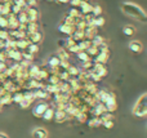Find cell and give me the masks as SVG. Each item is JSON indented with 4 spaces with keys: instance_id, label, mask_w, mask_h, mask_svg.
<instances>
[{
    "instance_id": "obj_17",
    "label": "cell",
    "mask_w": 147,
    "mask_h": 138,
    "mask_svg": "<svg viewBox=\"0 0 147 138\" xmlns=\"http://www.w3.org/2000/svg\"><path fill=\"white\" fill-rule=\"evenodd\" d=\"M88 124H89V127H99V125H102V121H101V119L99 118H90V120L88 121Z\"/></svg>"
},
{
    "instance_id": "obj_8",
    "label": "cell",
    "mask_w": 147,
    "mask_h": 138,
    "mask_svg": "<svg viewBox=\"0 0 147 138\" xmlns=\"http://www.w3.org/2000/svg\"><path fill=\"white\" fill-rule=\"evenodd\" d=\"M92 9H93V5H92L89 1H81L80 7H79V10H80L81 15L92 13Z\"/></svg>"
},
{
    "instance_id": "obj_29",
    "label": "cell",
    "mask_w": 147,
    "mask_h": 138,
    "mask_svg": "<svg viewBox=\"0 0 147 138\" xmlns=\"http://www.w3.org/2000/svg\"><path fill=\"white\" fill-rule=\"evenodd\" d=\"M0 1H12V0H0Z\"/></svg>"
},
{
    "instance_id": "obj_10",
    "label": "cell",
    "mask_w": 147,
    "mask_h": 138,
    "mask_svg": "<svg viewBox=\"0 0 147 138\" xmlns=\"http://www.w3.org/2000/svg\"><path fill=\"white\" fill-rule=\"evenodd\" d=\"M59 63H61V58H59L57 54H52V56L48 58V65L52 67V69H56V67H58Z\"/></svg>"
},
{
    "instance_id": "obj_16",
    "label": "cell",
    "mask_w": 147,
    "mask_h": 138,
    "mask_svg": "<svg viewBox=\"0 0 147 138\" xmlns=\"http://www.w3.org/2000/svg\"><path fill=\"white\" fill-rule=\"evenodd\" d=\"M123 32H124L127 36H132V35H134L136 28H134V26H132V25H127L123 27Z\"/></svg>"
},
{
    "instance_id": "obj_1",
    "label": "cell",
    "mask_w": 147,
    "mask_h": 138,
    "mask_svg": "<svg viewBox=\"0 0 147 138\" xmlns=\"http://www.w3.org/2000/svg\"><path fill=\"white\" fill-rule=\"evenodd\" d=\"M121 10L123 13H125L127 15L136 20L141 21V22H146L147 15L145 13V10L140 7V5L134 4V3H123L121 4Z\"/></svg>"
},
{
    "instance_id": "obj_23",
    "label": "cell",
    "mask_w": 147,
    "mask_h": 138,
    "mask_svg": "<svg viewBox=\"0 0 147 138\" xmlns=\"http://www.w3.org/2000/svg\"><path fill=\"white\" fill-rule=\"evenodd\" d=\"M102 125L106 127V128L111 129L114 127V120H106V121H102Z\"/></svg>"
},
{
    "instance_id": "obj_6",
    "label": "cell",
    "mask_w": 147,
    "mask_h": 138,
    "mask_svg": "<svg viewBox=\"0 0 147 138\" xmlns=\"http://www.w3.org/2000/svg\"><path fill=\"white\" fill-rule=\"evenodd\" d=\"M48 107H51L48 102H40V103H38V105L34 107V115L38 116V118H41V115H43L44 111H45Z\"/></svg>"
},
{
    "instance_id": "obj_2",
    "label": "cell",
    "mask_w": 147,
    "mask_h": 138,
    "mask_svg": "<svg viewBox=\"0 0 147 138\" xmlns=\"http://www.w3.org/2000/svg\"><path fill=\"white\" fill-rule=\"evenodd\" d=\"M133 115L137 116V118H145L147 114V94L143 93L140 98L137 100V102L134 103V107H133Z\"/></svg>"
},
{
    "instance_id": "obj_4",
    "label": "cell",
    "mask_w": 147,
    "mask_h": 138,
    "mask_svg": "<svg viewBox=\"0 0 147 138\" xmlns=\"http://www.w3.org/2000/svg\"><path fill=\"white\" fill-rule=\"evenodd\" d=\"M26 39H27L28 43H31V44H39L41 40H43V34H41V31L31 32V34H27Z\"/></svg>"
},
{
    "instance_id": "obj_7",
    "label": "cell",
    "mask_w": 147,
    "mask_h": 138,
    "mask_svg": "<svg viewBox=\"0 0 147 138\" xmlns=\"http://www.w3.org/2000/svg\"><path fill=\"white\" fill-rule=\"evenodd\" d=\"M129 49L133 53H141L143 50V45L140 40H132L129 43Z\"/></svg>"
},
{
    "instance_id": "obj_31",
    "label": "cell",
    "mask_w": 147,
    "mask_h": 138,
    "mask_svg": "<svg viewBox=\"0 0 147 138\" xmlns=\"http://www.w3.org/2000/svg\"><path fill=\"white\" fill-rule=\"evenodd\" d=\"M1 107H3V106H1V105H0V111H1Z\"/></svg>"
},
{
    "instance_id": "obj_5",
    "label": "cell",
    "mask_w": 147,
    "mask_h": 138,
    "mask_svg": "<svg viewBox=\"0 0 147 138\" xmlns=\"http://www.w3.org/2000/svg\"><path fill=\"white\" fill-rule=\"evenodd\" d=\"M53 119L57 121V123H65L67 119H70V116L65 110H56L54 111Z\"/></svg>"
},
{
    "instance_id": "obj_28",
    "label": "cell",
    "mask_w": 147,
    "mask_h": 138,
    "mask_svg": "<svg viewBox=\"0 0 147 138\" xmlns=\"http://www.w3.org/2000/svg\"><path fill=\"white\" fill-rule=\"evenodd\" d=\"M1 7H3V1H0V10H1Z\"/></svg>"
},
{
    "instance_id": "obj_18",
    "label": "cell",
    "mask_w": 147,
    "mask_h": 138,
    "mask_svg": "<svg viewBox=\"0 0 147 138\" xmlns=\"http://www.w3.org/2000/svg\"><path fill=\"white\" fill-rule=\"evenodd\" d=\"M26 49H27V50L30 52L31 54H36V53L39 52V44H31V43H30V44L27 45V48H26Z\"/></svg>"
},
{
    "instance_id": "obj_11",
    "label": "cell",
    "mask_w": 147,
    "mask_h": 138,
    "mask_svg": "<svg viewBox=\"0 0 147 138\" xmlns=\"http://www.w3.org/2000/svg\"><path fill=\"white\" fill-rule=\"evenodd\" d=\"M32 134L35 138H48V132L44 128H36Z\"/></svg>"
},
{
    "instance_id": "obj_14",
    "label": "cell",
    "mask_w": 147,
    "mask_h": 138,
    "mask_svg": "<svg viewBox=\"0 0 147 138\" xmlns=\"http://www.w3.org/2000/svg\"><path fill=\"white\" fill-rule=\"evenodd\" d=\"M90 25H93L94 27H101V26L105 25V18L102 15H98V17H93V21H92Z\"/></svg>"
},
{
    "instance_id": "obj_3",
    "label": "cell",
    "mask_w": 147,
    "mask_h": 138,
    "mask_svg": "<svg viewBox=\"0 0 147 138\" xmlns=\"http://www.w3.org/2000/svg\"><path fill=\"white\" fill-rule=\"evenodd\" d=\"M90 72L102 79L103 76L107 75V67H106V65H103V63H94V66H93V69H92Z\"/></svg>"
},
{
    "instance_id": "obj_12",
    "label": "cell",
    "mask_w": 147,
    "mask_h": 138,
    "mask_svg": "<svg viewBox=\"0 0 147 138\" xmlns=\"http://www.w3.org/2000/svg\"><path fill=\"white\" fill-rule=\"evenodd\" d=\"M53 116H54V108L53 107H48L45 111H44L43 115H41V118H43L44 120L49 121V120H52V119H53Z\"/></svg>"
},
{
    "instance_id": "obj_26",
    "label": "cell",
    "mask_w": 147,
    "mask_h": 138,
    "mask_svg": "<svg viewBox=\"0 0 147 138\" xmlns=\"http://www.w3.org/2000/svg\"><path fill=\"white\" fill-rule=\"evenodd\" d=\"M0 138H9V137H8V134H5V133H3V132H0Z\"/></svg>"
},
{
    "instance_id": "obj_27",
    "label": "cell",
    "mask_w": 147,
    "mask_h": 138,
    "mask_svg": "<svg viewBox=\"0 0 147 138\" xmlns=\"http://www.w3.org/2000/svg\"><path fill=\"white\" fill-rule=\"evenodd\" d=\"M58 3H61V4H67V3L70 1V0H57Z\"/></svg>"
},
{
    "instance_id": "obj_25",
    "label": "cell",
    "mask_w": 147,
    "mask_h": 138,
    "mask_svg": "<svg viewBox=\"0 0 147 138\" xmlns=\"http://www.w3.org/2000/svg\"><path fill=\"white\" fill-rule=\"evenodd\" d=\"M8 69V65L5 63V62H1L0 61V72H5Z\"/></svg>"
},
{
    "instance_id": "obj_15",
    "label": "cell",
    "mask_w": 147,
    "mask_h": 138,
    "mask_svg": "<svg viewBox=\"0 0 147 138\" xmlns=\"http://www.w3.org/2000/svg\"><path fill=\"white\" fill-rule=\"evenodd\" d=\"M76 54H78V58L80 59L81 62H86V61H90V59H92L90 56H89L85 50H80V52H78Z\"/></svg>"
},
{
    "instance_id": "obj_19",
    "label": "cell",
    "mask_w": 147,
    "mask_h": 138,
    "mask_svg": "<svg viewBox=\"0 0 147 138\" xmlns=\"http://www.w3.org/2000/svg\"><path fill=\"white\" fill-rule=\"evenodd\" d=\"M92 14H93V17H98V15H101V14H102V8H101V5H98V4L93 5V9H92Z\"/></svg>"
},
{
    "instance_id": "obj_24",
    "label": "cell",
    "mask_w": 147,
    "mask_h": 138,
    "mask_svg": "<svg viewBox=\"0 0 147 138\" xmlns=\"http://www.w3.org/2000/svg\"><path fill=\"white\" fill-rule=\"evenodd\" d=\"M69 3L72 5L74 8H79L80 7V4H81V0H70Z\"/></svg>"
},
{
    "instance_id": "obj_9",
    "label": "cell",
    "mask_w": 147,
    "mask_h": 138,
    "mask_svg": "<svg viewBox=\"0 0 147 138\" xmlns=\"http://www.w3.org/2000/svg\"><path fill=\"white\" fill-rule=\"evenodd\" d=\"M59 31H61L62 34H66V35H71V34L75 31V26H72V25H67V23H65L63 21H62V23L59 25Z\"/></svg>"
},
{
    "instance_id": "obj_30",
    "label": "cell",
    "mask_w": 147,
    "mask_h": 138,
    "mask_svg": "<svg viewBox=\"0 0 147 138\" xmlns=\"http://www.w3.org/2000/svg\"><path fill=\"white\" fill-rule=\"evenodd\" d=\"M81 1H89V0H81Z\"/></svg>"
},
{
    "instance_id": "obj_22",
    "label": "cell",
    "mask_w": 147,
    "mask_h": 138,
    "mask_svg": "<svg viewBox=\"0 0 147 138\" xmlns=\"http://www.w3.org/2000/svg\"><path fill=\"white\" fill-rule=\"evenodd\" d=\"M30 105H31V101L25 100V98H23V100L20 102V106H21L22 108H27V107H30Z\"/></svg>"
},
{
    "instance_id": "obj_20",
    "label": "cell",
    "mask_w": 147,
    "mask_h": 138,
    "mask_svg": "<svg viewBox=\"0 0 147 138\" xmlns=\"http://www.w3.org/2000/svg\"><path fill=\"white\" fill-rule=\"evenodd\" d=\"M0 28H8V20H7V15L0 14Z\"/></svg>"
},
{
    "instance_id": "obj_21",
    "label": "cell",
    "mask_w": 147,
    "mask_h": 138,
    "mask_svg": "<svg viewBox=\"0 0 147 138\" xmlns=\"http://www.w3.org/2000/svg\"><path fill=\"white\" fill-rule=\"evenodd\" d=\"M23 4L26 8H32L36 5V0H23Z\"/></svg>"
},
{
    "instance_id": "obj_13",
    "label": "cell",
    "mask_w": 147,
    "mask_h": 138,
    "mask_svg": "<svg viewBox=\"0 0 147 138\" xmlns=\"http://www.w3.org/2000/svg\"><path fill=\"white\" fill-rule=\"evenodd\" d=\"M57 56L61 58V61H69L70 59V53L67 52V49H63V48L59 49L58 53H57Z\"/></svg>"
}]
</instances>
